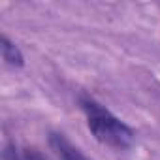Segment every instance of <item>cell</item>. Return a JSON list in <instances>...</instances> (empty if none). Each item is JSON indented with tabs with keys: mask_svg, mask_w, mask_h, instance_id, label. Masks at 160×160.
<instances>
[{
	"mask_svg": "<svg viewBox=\"0 0 160 160\" xmlns=\"http://www.w3.org/2000/svg\"><path fill=\"white\" fill-rule=\"evenodd\" d=\"M79 106H81L85 119H87V126L91 130V134L104 145L111 147V149H128L132 147L136 134L134 130L122 122L119 117H115L108 108H104L102 104H98L94 98L91 96H79Z\"/></svg>",
	"mask_w": 160,
	"mask_h": 160,
	"instance_id": "cell-1",
	"label": "cell"
},
{
	"mask_svg": "<svg viewBox=\"0 0 160 160\" xmlns=\"http://www.w3.org/2000/svg\"><path fill=\"white\" fill-rule=\"evenodd\" d=\"M49 145L51 149L57 152V156L60 160H91L87 158L81 151H79L72 141H68V138L64 134H51L49 136Z\"/></svg>",
	"mask_w": 160,
	"mask_h": 160,
	"instance_id": "cell-2",
	"label": "cell"
},
{
	"mask_svg": "<svg viewBox=\"0 0 160 160\" xmlns=\"http://www.w3.org/2000/svg\"><path fill=\"white\" fill-rule=\"evenodd\" d=\"M4 160H49V158L34 147H23L12 143L4 149Z\"/></svg>",
	"mask_w": 160,
	"mask_h": 160,
	"instance_id": "cell-3",
	"label": "cell"
},
{
	"mask_svg": "<svg viewBox=\"0 0 160 160\" xmlns=\"http://www.w3.org/2000/svg\"><path fill=\"white\" fill-rule=\"evenodd\" d=\"M0 51H2V60L12 66V68H21L25 64V57L21 53V49L8 38L2 34V38H0Z\"/></svg>",
	"mask_w": 160,
	"mask_h": 160,
	"instance_id": "cell-4",
	"label": "cell"
}]
</instances>
